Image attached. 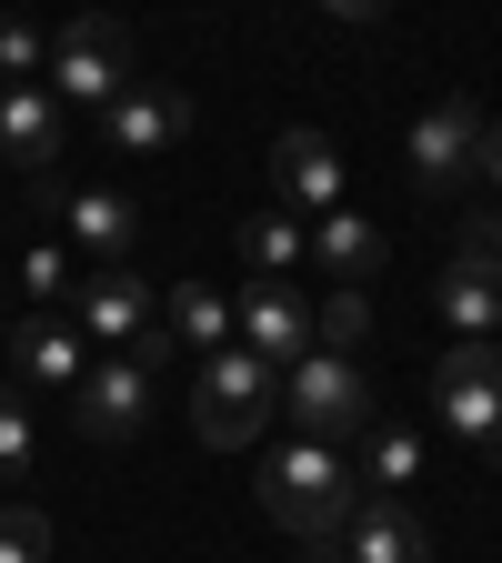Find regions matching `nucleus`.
Masks as SVG:
<instances>
[{"label": "nucleus", "instance_id": "obj_22", "mask_svg": "<svg viewBox=\"0 0 502 563\" xmlns=\"http://www.w3.org/2000/svg\"><path fill=\"white\" fill-rule=\"evenodd\" d=\"M31 463H41L31 402H21V393H0V483H31Z\"/></svg>", "mask_w": 502, "mask_h": 563}, {"label": "nucleus", "instance_id": "obj_19", "mask_svg": "<svg viewBox=\"0 0 502 563\" xmlns=\"http://www.w3.org/2000/svg\"><path fill=\"white\" fill-rule=\"evenodd\" d=\"M422 473V433H412V422H372V433H362V493H402Z\"/></svg>", "mask_w": 502, "mask_h": 563}, {"label": "nucleus", "instance_id": "obj_4", "mask_svg": "<svg viewBox=\"0 0 502 563\" xmlns=\"http://www.w3.org/2000/svg\"><path fill=\"white\" fill-rule=\"evenodd\" d=\"M281 412L302 422L312 443H342V433H372V373L352 363V352H302L292 373H281Z\"/></svg>", "mask_w": 502, "mask_h": 563}, {"label": "nucleus", "instance_id": "obj_14", "mask_svg": "<svg viewBox=\"0 0 502 563\" xmlns=\"http://www.w3.org/2000/svg\"><path fill=\"white\" fill-rule=\"evenodd\" d=\"M60 141H70V111H60L41 81H11V91H0V162H21L31 181H51Z\"/></svg>", "mask_w": 502, "mask_h": 563}, {"label": "nucleus", "instance_id": "obj_3", "mask_svg": "<svg viewBox=\"0 0 502 563\" xmlns=\"http://www.w3.org/2000/svg\"><path fill=\"white\" fill-rule=\"evenodd\" d=\"M131 81H141V70H131V31H121L111 11H81V21H60V31H51V70H41V91H51L60 111H111Z\"/></svg>", "mask_w": 502, "mask_h": 563}, {"label": "nucleus", "instance_id": "obj_16", "mask_svg": "<svg viewBox=\"0 0 502 563\" xmlns=\"http://www.w3.org/2000/svg\"><path fill=\"white\" fill-rule=\"evenodd\" d=\"M382 222H372V211H322V222H312V262L332 272V292H362V282L382 272Z\"/></svg>", "mask_w": 502, "mask_h": 563}, {"label": "nucleus", "instance_id": "obj_2", "mask_svg": "<svg viewBox=\"0 0 502 563\" xmlns=\"http://www.w3.org/2000/svg\"><path fill=\"white\" fill-rule=\"evenodd\" d=\"M271 412H281V363L222 342V352L201 363V383H191V433H201L211 453H252Z\"/></svg>", "mask_w": 502, "mask_h": 563}, {"label": "nucleus", "instance_id": "obj_6", "mask_svg": "<svg viewBox=\"0 0 502 563\" xmlns=\"http://www.w3.org/2000/svg\"><path fill=\"white\" fill-rule=\"evenodd\" d=\"M152 393H161V363H141V352H111V363L81 373L70 393V422H81L91 443H131L141 422H152Z\"/></svg>", "mask_w": 502, "mask_h": 563}, {"label": "nucleus", "instance_id": "obj_7", "mask_svg": "<svg viewBox=\"0 0 502 563\" xmlns=\"http://www.w3.org/2000/svg\"><path fill=\"white\" fill-rule=\"evenodd\" d=\"M312 563H433V533H422V514L402 504V493H362L352 523H342Z\"/></svg>", "mask_w": 502, "mask_h": 563}, {"label": "nucleus", "instance_id": "obj_12", "mask_svg": "<svg viewBox=\"0 0 502 563\" xmlns=\"http://www.w3.org/2000/svg\"><path fill=\"white\" fill-rule=\"evenodd\" d=\"M181 131H191V101H181L171 81H131V91L101 111V141H111L121 162H152V152H171Z\"/></svg>", "mask_w": 502, "mask_h": 563}, {"label": "nucleus", "instance_id": "obj_1", "mask_svg": "<svg viewBox=\"0 0 502 563\" xmlns=\"http://www.w3.org/2000/svg\"><path fill=\"white\" fill-rule=\"evenodd\" d=\"M352 504H362V473H352L332 443H312V433H302V443H281V453L261 463V514H271L281 533H302L312 553L352 523Z\"/></svg>", "mask_w": 502, "mask_h": 563}, {"label": "nucleus", "instance_id": "obj_26", "mask_svg": "<svg viewBox=\"0 0 502 563\" xmlns=\"http://www.w3.org/2000/svg\"><path fill=\"white\" fill-rule=\"evenodd\" d=\"M322 11H332V21H382L392 0H322Z\"/></svg>", "mask_w": 502, "mask_h": 563}, {"label": "nucleus", "instance_id": "obj_27", "mask_svg": "<svg viewBox=\"0 0 502 563\" xmlns=\"http://www.w3.org/2000/svg\"><path fill=\"white\" fill-rule=\"evenodd\" d=\"M0 342H11V322H0Z\"/></svg>", "mask_w": 502, "mask_h": 563}, {"label": "nucleus", "instance_id": "obj_20", "mask_svg": "<svg viewBox=\"0 0 502 563\" xmlns=\"http://www.w3.org/2000/svg\"><path fill=\"white\" fill-rule=\"evenodd\" d=\"M312 342H322V352H362V342H372V302H362V292H322V302H312Z\"/></svg>", "mask_w": 502, "mask_h": 563}, {"label": "nucleus", "instance_id": "obj_23", "mask_svg": "<svg viewBox=\"0 0 502 563\" xmlns=\"http://www.w3.org/2000/svg\"><path fill=\"white\" fill-rule=\"evenodd\" d=\"M51 70V31L41 21H0V91L11 81H41Z\"/></svg>", "mask_w": 502, "mask_h": 563}, {"label": "nucleus", "instance_id": "obj_13", "mask_svg": "<svg viewBox=\"0 0 502 563\" xmlns=\"http://www.w3.org/2000/svg\"><path fill=\"white\" fill-rule=\"evenodd\" d=\"M11 363H21L31 393H81L91 342H81V322H70V312H31V322H11Z\"/></svg>", "mask_w": 502, "mask_h": 563}, {"label": "nucleus", "instance_id": "obj_9", "mask_svg": "<svg viewBox=\"0 0 502 563\" xmlns=\"http://www.w3.org/2000/svg\"><path fill=\"white\" fill-rule=\"evenodd\" d=\"M60 232L111 272V262H131L141 242H152V211H141L131 191H111V181H81V191H60Z\"/></svg>", "mask_w": 502, "mask_h": 563}, {"label": "nucleus", "instance_id": "obj_10", "mask_svg": "<svg viewBox=\"0 0 502 563\" xmlns=\"http://www.w3.org/2000/svg\"><path fill=\"white\" fill-rule=\"evenodd\" d=\"M482 101H462V91H443L433 111H422L412 121V181H433V191H453L472 162H482Z\"/></svg>", "mask_w": 502, "mask_h": 563}, {"label": "nucleus", "instance_id": "obj_17", "mask_svg": "<svg viewBox=\"0 0 502 563\" xmlns=\"http://www.w3.org/2000/svg\"><path fill=\"white\" fill-rule=\"evenodd\" d=\"M242 262H252V282H292L312 262L302 211H252V222H242Z\"/></svg>", "mask_w": 502, "mask_h": 563}, {"label": "nucleus", "instance_id": "obj_11", "mask_svg": "<svg viewBox=\"0 0 502 563\" xmlns=\"http://www.w3.org/2000/svg\"><path fill=\"white\" fill-rule=\"evenodd\" d=\"M70 322H81V342H111V352H131L141 332L161 322V292H152V282H141L131 262H111V272H91V282H81Z\"/></svg>", "mask_w": 502, "mask_h": 563}, {"label": "nucleus", "instance_id": "obj_24", "mask_svg": "<svg viewBox=\"0 0 502 563\" xmlns=\"http://www.w3.org/2000/svg\"><path fill=\"white\" fill-rule=\"evenodd\" d=\"M0 563H51V514L0 504Z\"/></svg>", "mask_w": 502, "mask_h": 563}, {"label": "nucleus", "instance_id": "obj_25", "mask_svg": "<svg viewBox=\"0 0 502 563\" xmlns=\"http://www.w3.org/2000/svg\"><path fill=\"white\" fill-rule=\"evenodd\" d=\"M472 172H482V191H492V201H502V121H492V131H482V162H472Z\"/></svg>", "mask_w": 502, "mask_h": 563}, {"label": "nucleus", "instance_id": "obj_21", "mask_svg": "<svg viewBox=\"0 0 502 563\" xmlns=\"http://www.w3.org/2000/svg\"><path fill=\"white\" fill-rule=\"evenodd\" d=\"M21 292H31V312H60L70 302V252L60 242H31L21 252Z\"/></svg>", "mask_w": 502, "mask_h": 563}, {"label": "nucleus", "instance_id": "obj_18", "mask_svg": "<svg viewBox=\"0 0 502 563\" xmlns=\"http://www.w3.org/2000/svg\"><path fill=\"white\" fill-rule=\"evenodd\" d=\"M161 332H171V352H201V363H211V352L232 342V302L211 292V282H181V292L161 302Z\"/></svg>", "mask_w": 502, "mask_h": 563}, {"label": "nucleus", "instance_id": "obj_8", "mask_svg": "<svg viewBox=\"0 0 502 563\" xmlns=\"http://www.w3.org/2000/svg\"><path fill=\"white\" fill-rule=\"evenodd\" d=\"M232 342L292 373L302 352H312V292H302V282H242V302H232Z\"/></svg>", "mask_w": 502, "mask_h": 563}, {"label": "nucleus", "instance_id": "obj_15", "mask_svg": "<svg viewBox=\"0 0 502 563\" xmlns=\"http://www.w3.org/2000/svg\"><path fill=\"white\" fill-rule=\"evenodd\" d=\"M271 191H281V211H342V152L322 131H281L271 141Z\"/></svg>", "mask_w": 502, "mask_h": 563}, {"label": "nucleus", "instance_id": "obj_5", "mask_svg": "<svg viewBox=\"0 0 502 563\" xmlns=\"http://www.w3.org/2000/svg\"><path fill=\"white\" fill-rule=\"evenodd\" d=\"M433 412L443 433L472 443V453H502V352L492 342H453L443 373H433Z\"/></svg>", "mask_w": 502, "mask_h": 563}]
</instances>
